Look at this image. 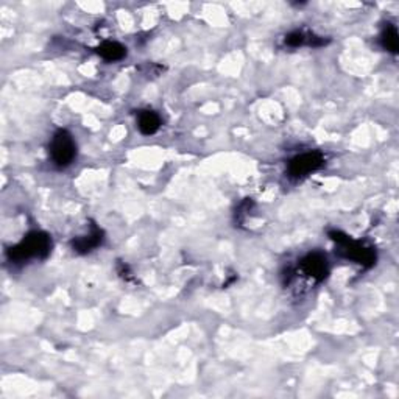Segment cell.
Listing matches in <instances>:
<instances>
[{
	"label": "cell",
	"instance_id": "1",
	"mask_svg": "<svg viewBox=\"0 0 399 399\" xmlns=\"http://www.w3.org/2000/svg\"><path fill=\"white\" fill-rule=\"evenodd\" d=\"M52 237L44 231H32L22 241L7 251V257L11 263L19 266L32 259L42 261L50 254Z\"/></svg>",
	"mask_w": 399,
	"mask_h": 399
},
{
	"label": "cell",
	"instance_id": "2",
	"mask_svg": "<svg viewBox=\"0 0 399 399\" xmlns=\"http://www.w3.org/2000/svg\"><path fill=\"white\" fill-rule=\"evenodd\" d=\"M329 237L337 243L339 253L348 261L359 263L364 268H371L376 263V250L359 241H354L342 231H329Z\"/></svg>",
	"mask_w": 399,
	"mask_h": 399
},
{
	"label": "cell",
	"instance_id": "3",
	"mask_svg": "<svg viewBox=\"0 0 399 399\" xmlns=\"http://www.w3.org/2000/svg\"><path fill=\"white\" fill-rule=\"evenodd\" d=\"M48 153L53 165L58 169H66L75 161L77 158V144L72 134L67 130H58L52 136Z\"/></svg>",
	"mask_w": 399,
	"mask_h": 399
},
{
	"label": "cell",
	"instance_id": "4",
	"mask_svg": "<svg viewBox=\"0 0 399 399\" xmlns=\"http://www.w3.org/2000/svg\"><path fill=\"white\" fill-rule=\"evenodd\" d=\"M324 165V156L322 151H308L292 158L287 165V175L292 180H303V178L314 174Z\"/></svg>",
	"mask_w": 399,
	"mask_h": 399
},
{
	"label": "cell",
	"instance_id": "5",
	"mask_svg": "<svg viewBox=\"0 0 399 399\" xmlns=\"http://www.w3.org/2000/svg\"><path fill=\"white\" fill-rule=\"evenodd\" d=\"M298 273L314 282H323L329 275V262L326 256L314 251V253L306 254L298 266Z\"/></svg>",
	"mask_w": 399,
	"mask_h": 399
},
{
	"label": "cell",
	"instance_id": "6",
	"mask_svg": "<svg viewBox=\"0 0 399 399\" xmlns=\"http://www.w3.org/2000/svg\"><path fill=\"white\" fill-rule=\"evenodd\" d=\"M105 241V234L95 223L91 225V231L86 236H80L72 241V250L78 254H88L100 247Z\"/></svg>",
	"mask_w": 399,
	"mask_h": 399
},
{
	"label": "cell",
	"instance_id": "7",
	"mask_svg": "<svg viewBox=\"0 0 399 399\" xmlns=\"http://www.w3.org/2000/svg\"><path fill=\"white\" fill-rule=\"evenodd\" d=\"M286 46L288 47H301V46H309V47H322L326 44V39L322 38V36H317L314 33H304L301 30H295V32L288 33L284 38Z\"/></svg>",
	"mask_w": 399,
	"mask_h": 399
},
{
	"label": "cell",
	"instance_id": "8",
	"mask_svg": "<svg viewBox=\"0 0 399 399\" xmlns=\"http://www.w3.org/2000/svg\"><path fill=\"white\" fill-rule=\"evenodd\" d=\"M163 125V120L159 118V114L150 109H144L138 114V128L144 136H151L155 134Z\"/></svg>",
	"mask_w": 399,
	"mask_h": 399
},
{
	"label": "cell",
	"instance_id": "9",
	"mask_svg": "<svg viewBox=\"0 0 399 399\" xmlns=\"http://www.w3.org/2000/svg\"><path fill=\"white\" fill-rule=\"evenodd\" d=\"M95 52L100 55V57L105 61H109V63H115V61L124 59L128 53L127 47L115 41L102 42V44L95 48Z\"/></svg>",
	"mask_w": 399,
	"mask_h": 399
},
{
	"label": "cell",
	"instance_id": "10",
	"mask_svg": "<svg viewBox=\"0 0 399 399\" xmlns=\"http://www.w3.org/2000/svg\"><path fill=\"white\" fill-rule=\"evenodd\" d=\"M380 46H382L387 52L393 55L398 53L399 48V35L398 28L393 24H385V27L380 33Z\"/></svg>",
	"mask_w": 399,
	"mask_h": 399
},
{
	"label": "cell",
	"instance_id": "11",
	"mask_svg": "<svg viewBox=\"0 0 399 399\" xmlns=\"http://www.w3.org/2000/svg\"><path fill=\"white\" fill-rule=\"evenodd\" d=\"M119 273H120L122 278H125L127 281H130V279H131V272H130V268H128V266H127V263H124V262H120V263H119Z\"/></svg>",
	"mask_w": 399,
	"mask_h": 399
}]
</instances>
